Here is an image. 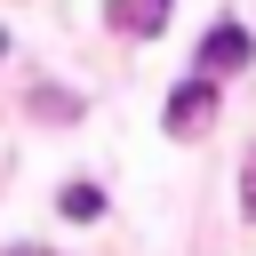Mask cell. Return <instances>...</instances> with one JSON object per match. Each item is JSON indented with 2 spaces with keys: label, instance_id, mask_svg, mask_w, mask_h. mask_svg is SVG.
<instances>
[{
  "label": "cell",
  "instance_id": "cell-1",
  "mask_svg": "<svg viewBox=\"0 0 256 256\" xmlns=\"http://www.w3.org/2000/svg\"><path fill=\"white\" fill-rule=\"evenodd\" d=\"M248 56H256L248 24H240V16H216V24H208V40H200V80H224V72H248Z\"/></svg>",
  "mask_w": 256,
  "mask_h": 256
},
{
  "label": "cell",
  "instance_id": "cell-2",
  "mask_svg": "<svg viewBox=\"0 0 256 256\" xmlns=\"http://www.w3.org/2000/svg\"><path fill=\"white\" fill-rule=\"evenodd\" d=\"M208 112H216V80H184V88L168 96V112H160V120H168V136H200V128H208Z\"/></svg>",
  "mask_w": 256,
  "mask_h": 256
},
{
  "label": "cell",
  "instance_id": "cell-3",
  "mask_svg": "<svg viewBox=\"0 0 256 256\" xmlns=\"http://www.w3.org/2000/svg\"><path fill=\"white\" fill-rule=\"evenodd\" d=\"M168 8H176V0H104V24H112V32H128V40H160Z\"/></svg>",
  "mask_w": 256,
  "mask_h": 256
},
{
  "label": "cell",
  "instance_id": "cell-4",
  "mask_svg": "<svg viewBox=\"0 0 256 256\" xmlns=\"http://www.w3.org/2000/svg\"><path fill=\"white\" fill-rule=\"evenodd\" d=\"M56 208H64V216H72V224H88V216H104V192H96V184H88V176H72V184H64V192H56Z\"/></svg>",
  "mask_w": 256,
  "mask_h": 256
},
{
  "label": "cell",
  "instance_id": "cell-5",
  "mask_svg": "<svg viewBox=\"0 0 256 256\" xmlns=\"http://www.w3.org/2000/svg\"><path fill=\"white\" fill-rule=\"evenodd\" d=\"M240 208L256 216V152H248V168H240Z\"/></svg>",
  "mask_w": 256,
  "mask_h": 256
},
{
  "label": "cell",
  "instance_id": "cell-6",
  "mask_svg": "<svg viewBox=\"0 0 256 256\" xmlns=\"http://www.w3.org/2000/svg\"><path fill=\"white\" fill-rule=\"evenodd\" d=\"M16 256H48V248H16Z\"/></svg>",
  "mask_w": 256,
  "mask_h": 256
},
{
  "label": "cell",
  "instance_id": "cell-7",
  "mask_svg": "<svg viewBox=\"0 0 256 256\" xmlns=\"http://www.w3.org/2000/svg\"><path fill=\"white\" fill-rule=\"evenodd\" d=\"M0 48H8V32H0Z\"/></svg>",
  "mask_w": 256,
  "mask_h": 256
}]
</instances>
